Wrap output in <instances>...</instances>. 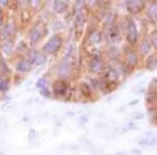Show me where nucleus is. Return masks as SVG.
Masks as SVG:
<instances>
[{"label": "nucleus", "mask_w": 157, "mask_h": 155, "mask_svg": "<svg viewBox=\"0 0 157 155\" xmlns=\"http://www.w3.org/2000/svg\"><path fill=\"white\" fill-rule=\"evenodd\" d=\"M85 22V16L84 14L82 13H77L75 14V24L77 29H82L83 25H84Z\"/></svg>", "instance_id": "6ab92c4d"}, {"label": "nucleus", "mask_w": 157, "mask_h": 155, "mask_svg": "<svg viewBox=\"0 0 157 155\" xmlns=\"http://www.w3.org/2000/svg\"><path fill=\"white\" fill-rule=\"evenodd\" d=\"M9 89V83L4 79H0V90L1 91H6Z\"/></svg>", "instance_id": "a878e982"}, {"label": "nucleus", "mask_w": 157, "mask_h": 155, "mask_svg": "<svg viewBox=\"0 0 157 155\" xmlns=\"http://www.w3.org/2000/svg\"><path fill=\"white\" fill-rule=\"evenodd\" d=\"M105 69V63L98 56H94L89 62V70L92 73H100Z\"/></svg>", "instance_id": "20e7f679"}, {"label": "nucleus", "mask_w": 157, "mask_h": 155, "mask_svg": "<svg viewBox=\"0 0 157 155\" xmlns=\"http://www.w3.org/2000/svg\"><path fill=\"white\" fill-rule=\"evenodd\" d=\"M89 41L91 44H100L102 41V34L98 30H93L89 35Z\"/></svg>", "instance_id": "a211bd4d"}, {"label": "nucleus", "mask_w": 157, "mask_h": 155, "mask_svg": "<svg viewBox=\"0 0 157 155\" xmlns=\"http://www.w3.org/2000/svg\"><path fill=\"white\" fill-rule=\"evenodd\" d=\"M40 92H41L42 95H44V96H49V95H50V92H49L48 90H47V88H46V89H42V90H40Z\"/></svg>", "instance_id": "bb28decb"}, {"label": "nucleus", "mask_w": 157, "mask_h": 155, "mask_svg": "<svg viewBox=\"0 0 157 155\" xmlns=\"http://www.w3.org/2000/svg\"><path fill=\"white\" fill-rule=\"evenodd\" d=\"M108 55H109V57H110L111 59L115 60V59H117V58H118V56H120V52H118L117 48L111 47L110 49H109V52H108Z\"/></svg>", "instance_id": "b1692460"}, {"label": "nucleus", "mask_w": 157, "mask_h": 155, "mask_svg": "<svg viewBox=\"0 0 157 155\" xmlns=\"http://www.w3.org/2000/svg\"><path fill=\"white\" fill-rule=\"evenodd\" d=\"M71 72H72L71 64H70V62L68 60H63L59 64V67H58V75L62 79L69 78L70 75H71Z\"/></svg>", "instance_id": "423d86ee"}, {"label": "nucleus", "mask_w": 157, "mask_h": 155, "mask_svg": "<svg viewBox=\"0 0 157 155\" xmlns=\"http://www.w3.org/2000/svg\"><path fill=\"white\" fill-rule=\"evenodd\" d=\"M1 24H2V13L0 11V26H1Z\"/></svg>", "instance_id": "cd10ccee"}, {"label": "nucleus", "mask_w": 157, "mask_h": 155, "mask_svg": "<svg viewBox=\"0 0 157 155\" xmlns=\"http://www.w3.org/2000/svg\"><path fill=\"white\" fill-rule=\"evenodd\" d=\"M13 47H14V45H13V42L11 41V40L6 39V41H4L3 43H2V52H4L6 55H10L11 52H13Z\"/></svg>", "instance_id": "aec40b11"}, {"label": "nucleus", "mask_w": 157, "mask_h": 155, "mask_svg": "<svg viewBox=\"0 0 157 155\" xmlns=\"http://www.w3.org/2000/svg\"><path fill=\"white\" fill-rule=\"evenodd\" d=\"M151 41L149 39H147V38H145V39H143V41H141L140 43V46H139V52H140L141 56H147L149 55V52H150L151 50Z\"/></svg>", "instance_id": "ddd939ff"}, {"label": "nucleus", "mask_w": 157, "mask_h": 155, "mask_svg": "<svg viewBox=\"0 0 157 155\" xmlns=\"http://www.w3.org/2000/svg\"><path fill=\"white\" fill-rule=\"evenodd\" d=\"M127 41L130 43L131 45L136 44L138 41V30H137V26H136L135 22L133 20H129L127 23Z\"/></svg>", "instance_id": "f03ea898"}, {"label": "nucleus", "mask_w": 157, "mask_h": 155, "mask_svg": "<svg viewBox=\"0 0 157 155\" xmlns=\"http://www.w3.org/2000/svg\"><path fill=\"white\" fill-rule=\"evenodd\" d=\"M68 3L64 1H55L54 2V10L57 14H62L67 10Z\"/></svg>", "instance_id": "f3484780"}, {"label": "nucleus", "mask_w": 157, "mask_h": 155, "mask_svg": "<svg viewBox=\"0 0 157 155\" xmlns=\"http://www.w3.org/2000/svg\"><path fill=\"white\" fill-rule=\"evenodd\" d=\"M107 38L111 43H118L121 39V29L117 24H113L112 26L107 29Z\"/></svg>", "instance_id": "39448f33"}, {"label": "nucleus", "mask_w": 157, "mask_h": 155, "mask_svg": "<svg viewBox=\"0 0 157 155\" xmlns=\"http://www.w3.org/2000/svg\"><path fill=\"white\" fill-rule=\"evenodd\" d=\"M147 15L152 21H157V2L153 1L147 7Z\"/></svg>", "instance_id": "9d476101"}, {"label": "nucleus", "mask_w": 157, "mask_h": 155, "mask_svg": "<svg viewBox=\"0 0 157 155\" xmlns=\"http://www.w3.org/2000/svg\"><path fill=\"white\" fill-rule=\"evenodd\" d=\"M106 80L107 82L109 83H114L116 81L118 80V73H117V70L115 68H112V67H109L107 70H106Z\"/></svg>", "instance_id": "f8f14e48"}, {"label": "nucleus", "mask_w": 157, "mask_h": 155, "mask_svg": "<svg viewBox=\"0 0 157 155\" xmlns=\"http://www.w3.org/2000/svg\"><path fill=\"white\" fill-rule=\"evenodd\" d=\"M151 44L153 47H155L157 49V30H154L153 33H152L151 35Z\"/></svg>", "instance_id": "393cba45"}, {"label": "nucleus", "mask_w": 157, "mask_h": 155, "mask_svg": "<svg viewBox=\"0 0 157 155\" xmlns=\"http://www.w3.org/2000/svg\"><path fill=\"white\" fill-rule=\"evenodd\" d=\"M61 46H62V39H61L60 36L56 35V36H52L48 41L44 44V46H43V52H45L46 54H49V55H54L56 52H59Z\"/></svg>", "instance_id": "f257e3e1"}, {"label": "nucleus", "mask_w": 157, "mask_h": 155, "mask_svg": "<svg viewBox=\"0 0 157 155\" xmlns=\"http://www.w3.org/2000/svg\"><path fill=\"white\" fill-rule=\"evenodd\" d=\"M54 93L58 96H65L69 92V86L64 80H58L56 81L52 85Z\"/></svg>", "instance_id": "7ed1b4c3"}, {"label": "nucleus", "mask_w": 157, "mask_h": 155, "mask_svg": "<svg viewBox=\"0 0 157 155\" xmlns=\"http://www.w3.org/2000/svg\"><path fill=\"white\" fill-rule=\"evenodd\" d=\"M145 6H146L145 2L139 1V0H132V1L126 2V7L132 14H138L139 12H141L145 9Z\"/></svg>", "instance_id": "6e6552de"}, {"label": "nucleus", "mask_w": 157, "mask_h": 155, "mask_svg": "<svg viewBox=\"0 0 157 155\" xmlns=\"http://www.w3.org/2000/svg\"><path fill=\"white\" fill-rule=\"evenodd\" d=\"M125 63L127 64L128 67L133 68L135 67L136 64L138 63V55L134 49L129 48L125 52Z\"/></svg>", "instance_id": "0eeeda50"}, {"label": "nucleus", "mask_w": 157, "mask_h": 155, "mask_svg": "<svg viewBox=\"0 0 157 155\" xmlns=\"http://www.w3.org/2000/svg\"><path fill=\"white\" fill-rule=\"evenodd\" d=\"M36 85H37V87L39 88L40 90H42V89H46V88H47V85H48V83H47L46 78H45V77L40 78L39 80H38V82H37Z\"/></svg>", "instance_id": "5701e85b"}, {"label": "nucleus", "mask_w": 157, "mask_h": 155, "mask_svg": "<svg viewBox=\"0 0 157 155\" xmlns=\"http://www.w3.org/2000/svg\"><path fill=\"white\" fill-rule=\"evenodd\" d=\"M139 146L141 147H153L155 146V145H157V138L156 137H145V138L140 139V141H138Z\"/></svg>", "instance_id": "dca6fc26"}, {"label": "nucleus", "mask_w": 157, "mask_h": 155, "mask_svg": "<svg viewBox=\"0 0 157 155\" xmlns=\"http://www.w3.org/2000/svg\"><path fill=\"white\" fill-rule=\"evenodd\" d=\"M40 39H41V30H40V29L38 26H35L29 33L30 44H33V45L37 44L38 41H39Z\"/></svg>", "instance_id": "9b49d317"}, {"label": "nucleus", "mask_w": 157, "mask_h": 155, "mask_svg": "<svg viewBox=\"0 0 157 155\" xmlns=\"http://www.w3.org/2000/svg\"><path fill=\"white\" fill-rule=\"evenodd\" d=\"M114 21H115L114 14H112V13H109V14H107L106 19H105V23H106V25H107V27L112 26V25L114 24Z\"/></svg>", "instance_id": "4be33fe9"}, {"label": "nucleus", "mask_w": 157, "mask_h": 155, "mask_svg": "<svg viewBox=\"0 0 157 155\" xmlns=\"http://www.w3.org/2000/svg\"><path fill=\"white\" fill-rule=\"evenodd\" d=\"M146 67L148 68L149 70L157 69V54L151 55L150 57L148 58V60H147V62H146Z\"/></svg>", "instance_id": "2eb2a0df"}, {"label": "nucleus", "mask_w": 157, "mask_h": 155, "mask_svg": "<svg viewBox=\"0 0 157 155\" xmlns=\"http://www.w3.org/2000/svg\"><path fill=\"white\" fill-rule=\"evenodd\" d=\"M30 62L37 66H41L46 62V56L43 52H38L37 50H30L29 52Z\"/></svg>", "instance_id": "1a4fd4ad"}, {"label": "nucleus", "mask_w": 157, "mask_h": 155, "mask_svg": "<svg viewBox=\"0 0 157 155\" xmlns=\"http://www.w3.org/2000/svg\"><path fill=\"white\" fill-rule=\"evenodd\" d=\"M15 32V26H14V23H13L12 21H10L9 23H7L6 26H4L3 29V36L6 38H9L10 36H12L13 34H14Z\"/></svg>", "instance_id": "412c9836"}, {"label": "nucleus", "mask_w": 157, "mask_h": 155, "mask_svg": "<svg viewBox=\"0 0 157 155\" xmlns=\"http://www.w3.org/2000/svg\"><path fill=\"white\" fill-rule=\"evenodd\" d=\"M30 68H32V62L27 60L19 61L16 65V69L20 72H27L30 70Z\"/></svg>", "instance_id": "4468645a"}]
</instances>
